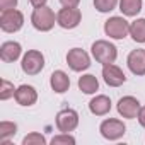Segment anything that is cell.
Returning <instances> with one entry per match:
<instances>
[{"label": "cell", "instance_id": "obj_1", "mask_svg": "<svg viewBox=\"0 0 145 145\" xmlns=\"http://www.w3.org/2000/svg\"><path fill=\"white\" fill-rule=\"evenodd\" d=\"M92 56L96 58V61L108 65V63H114V60L118 58V48L106 41V39H97L92 43Z\"/></svg>", "mask_w": 145, "mask_h": 145}, {"label": "cell", "instance_id": "obj_2", "mask_svg": "<svg viewBox=\"0 0 145 145\" xmlns=\"http://www.w3.org/2000/svg\"><path fill=\"white\" fill-rule=\"evenodd\" d=\"M31 22L34 26V29L41 31V33H46V31H51L55 22H56V17H55V12L43 5V7H36L33 10V16H31Z\"/></svg>", "mask_w": 145, "mask_h": 145}, {"label": "cell", "instance_id": "obj_3", "mask_svg": "<svg viewBox=\"0 0 145 145\" xmlns=\"http://www.w3.org/2000/svg\"><path fill=\"white\" fill-rule=\"evenodd\" d=\"M21 68L27 75H38L39 72L44 68V55L41 51H38V50H29L22 56Z\"/></svg>", "mask_w": 145, "mask_h": 145}, {"label": "cell", "instance_id": "obj_4", "mask_svg": "<svg viewBox=\"0 0 145 145\" xmlns=\"http://www.w3.org/2000/svg\"><path fill=\"white\" fill-rule=\"evenodd\" d=\"M104 33L113 39H123L130 33V22L125 17H118V16L109 17L104 22Z\"/></svg>", "mask_w": 145, "mask_h": 145}, {"label": "cell", "instance_id": "obj_5", "mask_svg": "<svg viewBox=\"0 0 145 145\" xmlns=\"http://www.w3.org/2000/svg\"><path fill=\"white\" fill-rule=\"evenodd\" d=\"M79 126V113L72 108H65L56 114V128L60 133H70Z\"/></svg>", "mask_w": 145, "mask_h": 145}, {"label": "cell", "instance_id": "obj_6", "mask_svg": "<svg viewBox=\"0 0 145 145\" xmlns=\"http://www.w3.org/2000/svg\"><path fill=\"white\" fill-rule=\"evenodd\" d=\"M24 26V16L21 10L17 9H9V10H2L0 16V27L5 33H16Z\"/></svg>", "mask_w": 145, "mask_h": 145}, {"label": "cell", "instance_id": "obj_7", "mask_svg": "<svg viewBox=\"0 0 145 145\" xmlns=\"http://www.w3.org/2000/svg\"><path fill=\"white\" fill-rule=\"evenodd\" d=\"M82 12L77 7H63L56 14V24L63 29H74L80 24Z\"/></svg>", "mask_w": 145, "mask_h": 145}, {"label": "cell", "instance_id": "obj_8", "mask_svg": "<svg viewBox=\"0 0 145 145\" xmlns=\"http://www.w3.org/2000/svg\"><path fill=\"white\" fill-rule=\"evenodd\" d=\"M99 131L101 135L106 138V140H120L125 133H126V126L121 120H116V118H108L101 123L99 126Z\"/></svg>", "mask_w": 145, "mask_h": 145}, {"label": "cell", "instance_id": "obj_9", "mask_svg": "<svg viewBox=\"0 0 145 145\" xmlns=\"http://www.w3.org/2000/svg\"><path fill=\"white\" fill-rule=\"evenodd\" d=\"M67 65L74 72H82L91 67V56L82 48H72L67 53Z\"/></svg>", "mask_w": 145, "mask_h": 145}, {"label": "cell", "instance_id": "obj_10", "mask_svg": "<svg viewBox=\"0 0 145 145\" xmlns=\"http://www.w3.org/2000/svg\"><path fill=\"white\" fill-rule=\"evenodd\" d=\"M140 108H142V106H140L138 99L133 97V96H125V97H121V99L118 101V104H116V109H118L120 116H123V118H126V120L137 118Z\"/></svg>", "mask_w": 145, "mask_h": 145}, {"label": "cell", "instance_id": "obj_11", "mask_svg": "<svg viewBox=\"0 0 145 145\" xmlns=\"http://www.w3.org/2000/svg\"><path fill=\"white\" fill-rule=\"evenodd\" d=\"M103 79L109 87H120L126 82L123 70L120 67H116L114 63H108V65L103 67Z\"/></svg>", "mask_w": 145, "mask_h": 145}, {"label": "cell", "instance_id": "obj_12", "mask_svg": "<svg viewBox=\"0 0 145 145\" xmlns=\"http://www.w3.org/2000/svg\"><path fill=\"white\" fill-rule=\"evenodd\" d=\"M128 68L133 75H145V50L137 48L126 58Z\"/></svg>", "mask_w": 145, "mask_h": 145}, {"label": "cell", "instance_id": "obj_13", "mask_svg": "<svg viewBox=\"0 0 145 145\" xmlns=\"http://www.w3.org/2000/svg\"><path fill=\"white\" fill-rule=\"evenodd\" d=\"M16 101L21 104V106H33L36 104L38 101V92L33 86H27V84H22L16 89Z\"/></svg>", "mask_w": 145, "mask_h": 145}, {"label": "cell", "instance_id": "obj_14", "mask_svg": "<svg viewBox=\"0 0 145 145\" xmlns=\"http://www.w3.org/2000/svg\"><path fill=\"white\" fill-rule=\"evenodd\" d=\"M22 53V48L17 41H5L2 46H0V58H2L5 63H12L16 61Z\"/></svg>", "mask_w": 145, "mask_h": 145}, {"label": "cell", "instance_id": "obj_15", "mask_svg": "<svg viewBox=\"0 0 145 145\" xmlns=\"http://www.w3.org/2000/svg\"><path fill=\"white\" fill-rule=\"evenodd\" d=\"M50 86L56 94H63L70 87V77L65 74L63 70H55L50 75Z\"/></svg>", "mask_w": 145, "mask_h": 145}, {"label": "cell", "instance_id": "obj_16", "mask_svg": "<svg viewBox=\"0 0 145 145\" xmlns=\"http://www.w3.org/2000/svg\"><path fill=\"white\" fill-rule=\"evenodd\" d=\"M89 111L96 116H104L111 111V99L104 94L101 96H96L94 99H91L89 103Z\"/></svg>", "mask_w": 145, "mask_h": 145}, {"label": "cell", "instance_id": "obj_17", "mask_svg": "<svg viewBox=\"0 0 145 145\" xmlns=\"http://www.w3.org/2000/svg\"><path fill=\"white\" fill-rule=\"evenodd\" d=\"M79 89L84 92V94H94L97 89H99V82L96 79V75L92 74H86L79 79Z\"/></svg>", "mask_w": 145, "mask_h": 145}, {"label": "cell", "instance_id": "obj_18", "mask_svg": "<svg viewBox=\"0 0 145 145\" xmlns=\"http://www.w3.org/2000/svg\"><path fill=\"white\" fill-rule=\"evenodd\" d=\"M120 10L125 16L133 17L142 10V0H120Z\"/></svg>", "mask_w": 145, "mask_h": 145}, {"label": "cell", "instance_id": "obj_19", "mask_svg": "<svg viewBox=\"0 0 145 145\" xmlns=\"http://www.w3.org/2000/svg\"><path fill=\"white\" fill-rule=\"evenodd\" d=\"M130 36L137 43H145V19H137L130 24Z\"/></svg>", "mask_w": 145, "mask_h": 145}, {"label": "cell", "instance_id": "obj_20", "mask_svg": "<svg viewBox=\"0 0 145 145\" xmlns=\"http://www.w3.org/2000/svg\"><path fill=\"white\" fill-rule=\"evenodd\" d=\"M17 133V125L12 121H2L0 123V142L7 143L10 137H14Z\"/></svg>", "mask_w": 145, "mask_h": 145}, {"label": "cell", "instance_id": "obj_21", "mask_svg": "<svg viewBox=\"0 0 145 145\" xmlns=\"http://www.w3.org/2000/svg\"><path fill=\"white\" fill-rule=\"evenodd\" d=\"M118 2H120V0H94V7L99 12L106 14V12H111V10L116 9Z\"/></svg>", "mask_w": 145, "mask_h": 145}, {"label": "cell", "instance_id": "obj_22", "mask_svg": "<svg viewBox=\"0 0 145 145\" xmlns=\"http://www.w3.org/2000/svg\"><path fill=\"white\" fill-rule=\"evenodd\" d=\"M16 96V89H14V84L12 82H9V80H5V79H2V89H0V99L2 101H7V99H10V97H14Z\"/></svg>", "mask_w": 145, "mask_h": 145}, {"label": "cell", "instance_id": "obj_23", "mask_svg": "<svg viewBox=\"0 0 145 145\" xmlns=\"http://www.w3.org/2000/svg\"><path fill=\"white\" fill-rule=\"evenodd\" d=\"M44 143H46V138L36 131H33L22 138V145H44Z\"/></svg>", "mask_w": 145, "mask_h": 145}, {"label": "cell", "instance_id": "obj_24", "mask_svg": "<svg viewBox=\"0 0 145 145\" xmlns=\"http://www.w3.org/2000/svg\"><path fill=\"white\" fill-rule=\"evenodd\" d=\"M51 143L53 145H60V143H65V145H74L75 143V138L72 137L70 133H60V135H56V137H53L51 138Z\"/></svg>", "mask_w": 145, "mask_h": 145}, {"label": "cell", "instance_id": "obj_25", "mask_svg": "<svg viewBox=\"0 0 145 145\" xmlns=\"http://www.w3.org/2000/svg\"><path fill=\"white\" fill-rule=\"evenodd\" d=\"M16 7H17V0H0V9L2 10H9Z\"/></svg>", "mask_w": 145, "mask_h": 145}, {"label": "cell", "instance_id": "obj_26", "mask_svg": "<svg viewBox=\"0 0 145 145\" xmlns=\"http://www.w3.org/2000/svg\"><path fill=\"white\" fill-rule=\"evenodd\" d=\"M80 0H60V4L63 7H77Z\"/></svg>", "mask_w": 145, "mask_h": 145}, {"label": "cell", "instance_id": "obj_27", "mask_svg": "<svg viewBox=\"0 0 145 145\" xmlns=\"http://www.w3.org/2000/svg\"><path fill=\"white\" fill-rule=\"evenodd\" d=\"M137 118H138V123L145 128V106H142V108H140V111H138V116H137Z\"/></svg>", "mask_w": 145, "mask_h": 145}, {"label": "cell", "instance_id": "obj_28", "mask_svg": "<svg viewBox=\"0 0 145 145\" xmlns=\"http://www.w3.org/2000/svg\"><path fill=\"white\" fill-rule=\"evenodd\" d=\"M29 2H31V5L36 9V7H43V5H46L48 0H29Z\"/></svg>", "mask_w": 145, "mask_h": 145}]
</instances>
